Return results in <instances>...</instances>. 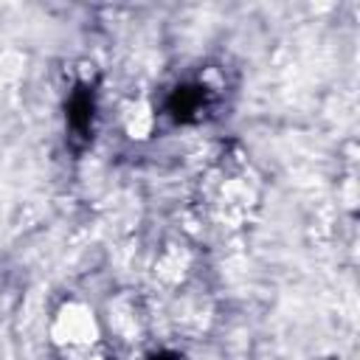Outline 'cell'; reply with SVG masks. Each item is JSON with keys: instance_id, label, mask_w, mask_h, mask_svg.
Masks as SVG:
<instances>
[{"instance_id": "7a4b0ae2", "label": "cell", "mask_w": 360, "mask_h": 360, "mask_svg": "<svg viewBox=\"0 0 360 360\" xmlns=\"http://www.w3.org/2000/svg\"><path fill=\"white\" fill-rule=\"evenodd\" d=\"M65 110H68L70 135L87 141V135H90V129H93V115H96V93H93V87L76 84V90L70 93Z\"/></svg>"}, {"instance_id": "3957f363", "label": "cell", "mask_w": 360, "mask_h": 360, "mask_svg": "<svg viewBox=\"0 0 360 360\" xmlns=\"http://www.w3.org/2000/svg\"><path fill=\"white\" fill-rule=\"evenodd\" d=\"M149 360H180V354L177 352H155Z\"/></svg>"}, {"instance_id": "6da1fadb", "label": "cell", "mask_w": 360, "mask_h": 360, "mask_svg": "<svg viewBox=\"0 0 360 360\" xmlns=\"http://www.w3.org/2000/svg\"><path fill=\"white\" fill-rule=\"evenodd\" d=\"M208 107V90L197 82L188 84H177L169 98H166V112L177 121V124H191L202 115V110Z\"/></svg>"}]
</instances>
